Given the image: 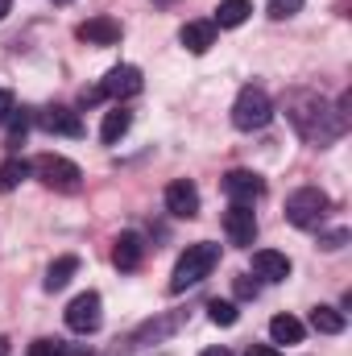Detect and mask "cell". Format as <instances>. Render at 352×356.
I'll use <instances>...</instances> for the list:
<instances>
[{"mask_svg":"<svg viewBox=\"0 0 352 356\" xmlns=\"http://www.w3.org/2000/svg\"><path fill=\"white\" fill-rule=\"evenodd\" d=\"M311 327H315L319 336H340V332L349 327V315L336 311V307H315V311H311Z\"/></svg>","mask_w":352,"mask_h":356,"instance_id":"20","label":"cell"},{"mask_svg":"<svg viewBox=\"0 0 352 356\" xmlns=\"http://www.w3.org/2000/svg\"><path fill=\"white\" fill-rule=\"evenodd\" d=\"M141 261H145L141 232H120L116 236V249H112V266L120 269V273H133V269H141Z\"/></svg>","mask_w":352,"mask_h":356,"instance_id":"11","label":"cell"},{"mask_svg":"<svg viewBox=\"0 0 352 356\" xmlns=\"http://www.w3.org/2000/svg\"><path fill=\"white\" fill-rule=\"evenodd\" d=\"M54 4H71V0H54Z\"/></svg>","mask_w":352,"mask_h":356,"instance_id":"35","label":"cell"},{"mask_svg":"<svg viewBox=\"0 0 352 356\" xmlns=\"http://www.w3.org/2000/svg\"><path fill=\"white\" fill-rule=\"evenodd\" d=\"M269 336H273V344H303L307 327H303L294 315H273V319H269Z\"/></svg>","mask_w":352,"mask_h":356,"instance_id":"21","label":"cell"},{"mask_svg":"<svg viewBox=\"0 0 352 356\" xmlns=\"http://www.w3.org/2000/svg\"><path fill=\"white\" fill-rule=\"evenodd\" d=\"M224 232H228V245L253 249V241H257V216H253V207L232 203V207L224 211Z\"/></svg>","mask_w":352,"mask_h":356,"instance_id":"7","label":"cell"},{"mask_svg":"<svg viewBox=\"0 0 352 356\" xmlns=\"http://www.w3.org/2000/svg\"><path fill=\"white\" fill-rule=\"evenodd\" d=\"M273 120V104H269V95L262 88H241L237 95V104H232V124L241 129V133H253V129H265Z\"/></svg>","mask_w":352,"mask_h":356,"instance_id":"5","label":"cell"},{"mask_svg":"<svg viewBox=\"0 0 352 356\" xmlns=\"http://www.w3.org/2000/svg\"><path fill=\"white\" fill-rule=\"evenodd\" d=\"M178 42H182L191 54H207V50L216 46V25H211V21H186V25L178 29Z\"/></svg>","mask_w":352,"mask_h":356,"instance_id":"15","label":"cell"},{"mask_svg":"<svg viewBox=\"0 0 352 356\" xmlns=\"http://www.w3.org/2000/svg\"><path fill=\"white\" fill-rule=\"evenodd\" d=\"M29 175H38L50 191H63V195H75L83 186V170L71 162V158H58V154H42L29 162Z\"/></svg>","mask_w":352,"mask_h":356,"instance_id":"3","label":"cell"},{"mask_svg":"<svg viewBox=\"0 0 352 356\" xmlns=\"http://www.w3.org/2000/svg\"><path fill=\"white\" fill-rule=\"evenodd\" d=\"M220 261V245H211V241H203V245H186V253L178 257L175 273H170V294H182V290H191V286H199L211 269Z\"/></svg>","mask_w":352,"mask_h":356,"instance_id":"2","label":"cell"},{"mask_svg":"<svg viewBox=\"0 0 352 356\" xmlns=\"http://www.w3.org/2000/svg\"><path fill=\"white\" fill-rule=\"evenodd\" d=\"M199 356H232V353H228V348H203Z\"/></svg>","mask_w":352,"mask_h":356,"instance_id":"32","label":"cell"},{"mask_svg":"<svg viewBox=\"0 0 352 356\" xmlns=\"http://www.w3.org/2000/svg\"><path fill=\"white\" fill-rule=\"evenodd\" d=\"M75 38L88 42V46H116L120 42V21H112V17H88L75 29Z\"/></svg>","mask_w":352,"mask_h":356,"instance_id":"13","label":"cell"},{"mask_svg":"<svg viewBox=\"0 0 352 356\" xmlns=\"http://www.w3.org/2000/svg\"><path fill=\"white\" fill-rule=\"evenodd\" d=\"M79 273V257L75 253H63L58 261H50V269H46V277H42V286L50 290V294H58V290H67V282Z\"/></svg>","mask_w":352,"mask_h":356,"instance_id":"16","label":"cell"},{"mask_svg":"<svg viewBox=\"0 0 352 356\" xmlns=\"http://www.w3.org/2000/svg\"><path fill=\"white\" fill-rule=\"evenodd\" d=\"M178 323H182V315H170V319H150V323H141L137 332H133V340L129 344H145V340H166V336H175Z\"/></svg>","mask_w":352,"mask_h":356,"instance_id":"19","label":"cell"},{"mask_svg":"<svg viewBox=\"0 0 352 356\" xmlns=\"http://www.w3.org/2000/svg\"><path fill=\"white\" fill-rule=\"evenodd\" d=\"M99 323H104V302H99L95 290H83L79 298H71V307H67V327H71L75 336L99 332Z\"/></svg>","mask_w":352,"mask_h":356,"instance_id":"6","label":"cell"},{"mask_svg":"<svg viewBox=\"0 0 352 356\" xmlns=\"http://www.w3.org/2000/svg\"><path fill=\"white\" fill-rule=\"evenodd\" d=\"M25 356H67V344L63 340H33Z\"/></svg>","mask_w":352,"mask_h":356,"instance_id":"25","label":"cell"},{"mask_svg":"<svg viewBox=\"0 0 352 356\" xmlns=\"http://www.w3.org/2000/svg\"><path fill=\"white\" fill-rule=\"evenodd\" d=\"M145 88V79H141V71L137 67H129V63H120V67H112L108 75H104V99H129V95H137V91Z\"/></svg>","mask_w":352,"mask_h":356,"instance_id":"9","label":"cell"},{"mask_svg":"<svg viewBox=\"0 0 352 356\" xmlns=\"http://www.w3.org/2000/svg\"><path fill=\"white\" fill-rule=\"evenodd\" d=\"M207 319H211L216 327H232V323L241 319V311H237V302H228V298H224V302L211 298V302H207Z\"/></svg>","mask_w":352,"mask_h":356,"instance_id":"23","label":"cell"},{"mask_svg":"<svg viewBox=\"0 0 352 356\" xmlns=\"http://www.w3.org/2000/svg\"><path fill=\"white\" fill-rule=\"evenodd\" d=\"M349 228H336V232H323V236H319V249H328V253H336V249H344V245H349Z\"/></svg>","mask_w":352,"mask_h":356,"instance_id":"26","label":"cell"},{"mask_svg":"<svg viewBox=\"0 0 352 356\" xmlns=\"http://www.w3.org/2000/svg\"><path fill=\"white\" fill-rule=\"evenodd\" d=\"M249 13H253V0H220L211 25H216V29H237V25L249 21Z\"/></svg>","mask_w":352,"mask_h":356,"instance_id":"18","label":"cell"},{"mask_svg":"<svg viewBox=\"0 0 352 356\" xmlns=\"http://www.w3.org/2000/svg\"><path fill=\"white\" fill-rule=\"evenodd\" d=\"M0 356H8V340L4 336H0Z\"/></svg>","mask_w":352,"mask_h":356,"instance_id":"34","label":"cell"},{"mask_svg":"<svg viewBox=\"0 0 352 356\" xmlns=\"http://www.w3.org/2000/svg\"><path fill=\"white\" fill-rule=\"evenodd\" d=\"M253 273L265 282H286L290 277V257L278 253V249H257L253 253Z\"/></svg>","mask_w":352,"mask_h":356,"instance_id":"14","label":"cell"},{"mask_svg":"<svg viewBox=\"0 0 352 356\" xmlns=\"http://www.w3.org/2000/svg\"><path fill=\"white\" fill-rule=\"evenodd\" d=\"M38 124L46 129V133H54V137H83V120H79V112H71V108H46L42 116H38Z\"/></svg>","mask_w":352,"mask_h":356,"instance_id":"12","label":"cell"},{"mask_svg":"<svg viewBox=\"0 0 352 356\" xmlns=\"http://www.w3.org/2000/svg\"><path fill=\"white\" fill-rule=\"evenodd\" d=\"M129 124H133V112H129L125 104H116L112 112H104V124H99V141H104V145H116V141L129 133Z\"/></svg>","mask_w":352,"mask_h":356,"instance_id":"17","label":"cell"},{"mask_svg":"<svg viewBox=\"0 0 352 356\" xmlns=\"http://www.w3.org/2000/svg\"><path fill=\"white\" fill-rule=\"evenodd\" d=\"M166 211L175 220H195L199 216V186L191 178H175L166 186Z\"/></svg>","mask_w":352,"mask_h":356,"instance_id":"10","label":"cell"},{"mask_svg":"<svg viewBox=\"0 0 352 356\" xmlns=\"http://www.w3.org/2000/svg\"><path fill=\"white\" fill-rule=\"evenodd\" d=\"M232 290H237V298H257V282L253 277H237Z\"/></svg>","mask_w":352,"mask_h":356,"instance_id":"28","label":"cell"},{"mask_svg":"<svg viewBox=\"0 0 352 356\" xmlns=\"http://www.w3.org/2000/svg\"><path fill=\"white\" fill-rule=\"evenodd\" d=\"M29 124H33V116H29L25 108H21V112L13 108V116H8V145H21V141L29 137Z\"/></svg>","mask_w":352,"mask_h":356,"instance_id":"24","label":"cell"},{"mask_svg":"<svg viewBox=\"0 0 352 356\" xmlns=\"http://www.w3.org/2000/svg\"><path fill=\"white\" fill-rule=\"evenodd\" d=\"M298 8H303V0H269V17H278V21L282 17H294Z\"/></svg>","mask_w":352,"mask_h":356,"instance_id":"27","label":"cell"},{"mask_svg":"<svg viewBox=\"0 0 352 356\" xmlns=\"http://www.w3.org/2000/svg\"><path fill=\"white\" fill-rule=\"evenodd\" d=\"M286 120L311 145H332L336 137L349 133V116L336 104H328L319 91H303V88H294L286 95Z\"/></svg>","mask_w":352,"mask_h":356,"instance_id":"1","label":"cell"},{"mask_svg":"<svg viewBox=\"0 0 352 356\" xmlns=\"http://www.w3.org/2000/svg\"><path fill=\"white\" fill-rule=\"evenodd\" d=\"M220 186H224V195H228L232 203H245V207H253L265 195V178L253 175V170H228Z\"/></svg>","mask_w":352,"mask_h":356,"instance_id":"8","label":"cell"},{"mask_svg":"<svg viewBox=\"0 0 352 356\" xmlns=\"http://www.w3.org/2000/svg\"><path fill=\"white\" fill-rule=\"evenodd\" d=\"M328 211H332V199H328V191H319V186H298V191L286 199V220H290L294 228H315Z\"/></svg>","mask_w":352,"mask_h":356,"instance_id":"4","label":"cell"},{"mask_svg":"<svg viewBox=\"0 0 352 356\" xmlns=\"http://www.w3.org/2000/svg\"><path fill=\"white\" fill-rule=\"evenodd\" d=\"M99 99H104V91H99V88H83V91H79V104H83V108L99 104Z\"/></svg>","mask_w":352,"mask_h":356,"instance_id":"30","label":"cell"},{"mask_svg":"<svg viewBox=\"0 0 352 356\" xmlns=\"http://www.w3.org/2000/svg\"><path fill=\"white\" fill-rule=\"evenodd\" d=\"M13 108H17V99H13V91H4V88H0V124H4L8 116H13Z\"/></svg>","mask_w":352,"mask_h":356,"instance_id":"29","label":"cell"},{"mask_svg":"<svg viewBox=\"0 0 352 356\" xmlns=\"http://www.w3.org/2000/svg\"><path fill=\"white\" fill-rule=\"evenodd\" d=\"M245 356H282V353H278L273 344H249V348H245Z\"/></svg>","mask_w":352,"mask_h":356,"instance_id":"31","label":"cell"},{"mask_svg":"<svg viewBox=\"0 0 352 356\" xmlns=\"http://www.w3.org/2000/svg\"><path fill=\"white\" fill-rule=\"evenodd\" d=\"M25 178H29V162H25V158H8V162L0 166V195L17 191Z\"/></svg>","mask_w":352,"mask_h":356,"instance_id":"22","label":"cell"},{"mask_svg":"<svg viewBox=\"0 0 352 356\" xmlns=\"http://www.w3.org/2000/svg\"><path fill=\"white\" fill-rule=\"evenodd\" d=\"M8 8H13V0H0V21L8 17Z\"/></svg>","mask_w":352,"mask_h":356,"instance_id":"33","label":"cell"}]
</instances>
